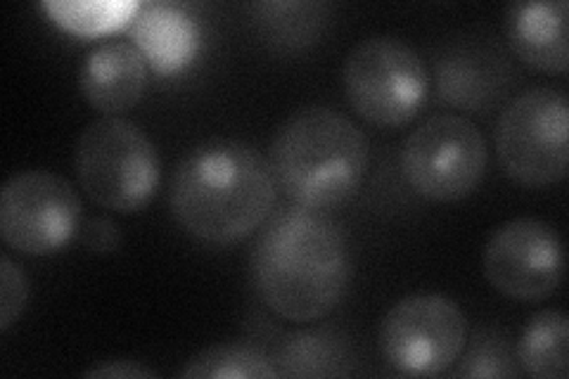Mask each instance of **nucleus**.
I'll list each match as a JSON object with an SVG mask.
<instances>
[{
	"label": "nucleus",
	"instance_id": "obj_1",
	"mask_svg": "<svg viewBox=\"0 0 569 379\" xmlns=\"http://www.w3.org/2000/svg\"><path fill=\"white\" fill-rule=\"evenodd\" d=\"M349 278L347 235L323 209L292 205L269 216L252 247L257 292L290 322H313L335 311Z\"/></svg>",
	"mask_w": 569,
	"mask_h": 379
},
{
	"label": "nucleus",
	"instance_id": "obj_2",
	"mask_svg": "<svg viewBox=\"0 0 569 379\" xmlns=\"http://www.w3.org/2000/svg\"><path fill=\"white\" fill-rule=\"evenodd\" d=\"M278 186L257 148L240 140H207L176 164L169 202L188 235L211 247H230L254 235L276 207Z\"/></svg>",
	"mask_w": 569,
	"mask_h": 379
},
{
	"label": "nucleus",
	"instance_id": "obj_3",
	"mask_svg": "<svg viewBox=\"0 0 569 379\" xmlns=\"http://www.w3.org/2000/svg\"><path fill=\"white\" fill-rule=\"evenodd\" d=\"M269 164L278 190L297 207L330 209L361 188L370 142L347 114L326 104L301 107L280 123Z\"/></svg>",
	"mask_w": 569,
	"mask_h": 379
},
{
	"label": "nucleus",
	"instance_id": "obj_4",
	"mask_svg": "<svg viewBox=\"0 0 569 379\" xmlns=\"http://www.w3.org/2000/svg\"><path fill=\"white\" fill-rule=\"evenodd\" d=\"M74 171L81 190L98 207L136 213L157 195L162 161L138 123L102 117L81 131L74 148Z\"/></svg>",
	"mask_w": 569,
	"mask_h": 379
},
{
	"label": "nucleus",
	"instance_id": "obj_5",
	"mask_svg": "<svg viewBox=\"0 0 569 379\" xmlns=\"http://www.w3.org/2000/svg\"><path fill=\"white\" fill-rule=\"evenodd\" d=\"M349 104L380 129L411 123L430 96V71L397 36H370L356 43L342 67Z\"/></svg>",
	"mask_w": 569,
	"mask_h": 379
},
{
	"label": "nucleus",
	"instance_id": "obj_6",
	"mask_svg": "<svg viewBox=\"0 0 569 379\" xmlns=\"http://www.w3.org/2000/svg\"><path fill=\"white\" fill-rule=\"evenodd\" d=\"M569 104L565 90L537 86L515 96L496 123V154L525 188L556 186L567 176Z\"/></svg>",
	"mask_w": 569,
	"mask_h": 379
},
{
	"label": "nucleus",
	"instance_id": "obj_7",
	"mask_svg": "<svg viewBox=\"0 0 569 379\" xmlns=\"http://www.w3.org/2000/svg\"><path fill=\"white\" fill-rule=\"evenodd\" d=\"M489 146L485 133L460 114H435L406 138L401 171L418 195L458 202L485 180Z\"/></svg>",
	"mask_w": 569,
	"mask_h": 379
},
{
	"label": "nucleus",
	"instance_id": "obj_8",
	"mask_svg": "<svg viewBox=\"0 0 569 379\" xmlns=\"http://www.w3.org/2000/svg\"><path fill=\"white\" fill-rule=\"evenodd\" d=\"M468 345V318L443 295H411L397 301L380 325V349L401 375L447 372Z\"/></svg>",
	"mask_w": 569,
	"mask_h": 379
},
{
	"label": "nucleus",
	"instance_id": "obj_9",
	"mask_svg": "<svg viewBox=\"0 0 569 379\" xmlns=\"http://www.w3.org/2000/svg\"><path fill=\"white\" fill-rule=\"evenodd\" d=\"M81 211V197L64 176L20 171L0 190V235L22 255H56L79 235Z\"/></svg>",
	"mask_w": 569,
	"mask_h": 379
},
{
	"label": "nucleus",
	"instance_id": "obj_10",
	"mask_svg": "<svg viewBox=\"0 0 569 379\" xmlns=\"http://www.w3.org/2000/svg\"><path fill=\"white\" fill-rule=\"evenodd\" d=\"M565 259L558 230L541 219H512L498 226L485 249V276L496 292L539 301L562 282Z\"/></svg>",
	"mask_w": 569,
	"mask_h": 379
},
{
	"label": "nucleus",
	"instance_id": "obj_11",
	"mask_svg": "<svg viewBox=\"0 0 569 379\" xmlns=\"http://www.w3.org/2000/svg\"><path fill=\"white\" fill-rule=\"evenodd\" d=\"M148 60L133 41H107L81 67L79 86L86 102L104 117L136 107L148 88Z\"/></svg>",
	"mask_w": 569,
	"mask_h": 379
},
{
	"label": "nucleus",
	"instance_id": "obj_12",
	"mask_svg": "<svg viewBox=\"0 0 569 379\" xmlns=\"http://www.w3.org/2000/svg\"><path fill=\"white\" fill-rule=\"evenodd\" d=\"M129 27L133 46L159 77H171L190 67L202 46L198 20L173 3H140Z\"/></svg>",
	"mask_w": 569,
	"mask_h": 379
},
{
	"label": "nucleus",
	"instance_id": "obj_13",
	"mask_svg": "<svg viewBox=\"0 0 569 379\" xmlns=\"http://www.w3.org/2000/svg\"><path fill=\"white\" fill-rule=\"evenodd\" d=\"M567 3L565 0H525L506 10V36L515 56L525 64L567 71Z\"/></svg>",
	"mask_w": 569,
	"mask_h": 379
},
{
	"label": "nucleus",
	"instance_id": "obj_14",
	"mask_svg": "<svg viewBox=\"0 0 569 379\" xmlns=\"http://www.w3.org/2000/svg\"><path fill=\"white\" fill-rule=\"evenodd\" d=\"M280 377H345L353 372V356L342 335L332 330L295 332L276 356Z\"/></svg>",
	"mask_w": 569,
	"mask_h": 379
},
{
	"label": "nucleus",
	"instance_id": "obj_15",
	"mask_svg": "<svg viewBox=\"0 0 569 379\" xmlns=\"http://www.w3.org/2000/svg\"><path fill=\"white\" fill-rule=\"evenodd\" d=\"M491 56L458 50L441 62L439 90L441 98L460 110H487L503 93L501 64Z\"/></svg>",
	"mask_w": 569,
	"mask_h": 379
},
{
	"label": "nucleus",
	"instance_id": "obj_16",
	"mask_svg": "<svg viewBox=\"0 0 569 379\" xmlns=\"http://www.w3.org/2000/svg\"><path fill=\"white\" fill-rule=\"evenodd\" d=\"M567 316L556 309L533 313L518 341L520 368L539 379H565L569 370Z\"/></svg>",
	"mask_w": 569,
	"mask_h": 379
},
{
	"label": "nucleus",
	"instance_id": "obj_17",
	"mask_svg": "<svg viewBox=\"0 0 569 379\" xmlns=\"http://www.w3.org/2000/svg\"><path fill=\"white\" fill-rule=\"evenodd\" d=\"M41 8L64 31L91 39V36L129 27L140 3L136 0H46Z\"/></svg>",
	"mask_w": 569,
	"mask_h": 379
},
{
	"label": "nucleus",
	"instance_id": "obj_18",
	"mask_svg": "<svg viewBox=\"0 0 569 379\" xmlns=\"http://www.w3.org/2000/svg\"><path fill=\"white\" fill-rule=\"evenodd\" d=\"M186 379H276L273 358L247 345H217L192 356L181 370Z\"/></svg>",
	"mask_w": 569,
	"mask_h": 379
},
{
	"label": "nucleus",
	"instance_id": "obj_19",
	"mask_svg": "<svg viewBox=\"0 0 569 379\" xmlns=\"http://www.w3.org/2000/svg\"><path fill=\"white\" fill-rule=\"evenodd\" d=\"M259 12L257 17H269V20H288V27H284L276 39L288 41V36H297V41L311 39V36L318 33L320 20L326 17V6H316V3H261L252 8Z\"/></svg>",
	"mask_w": 569,
	"mask_h": 379
},
{
	"label": "nucleus",
	"instance_id": "obj_20",
	"mask_svg": "<svg viewBox=\"0 0 569 379\" xmlns=\"http://www.w3.org/2000/svg\"><path fill=\"white\" fill-rule=\"evenodd\" d=\"M29 299V278L8 255L0 257V332H8L22 316Z\"/></svg>",
	"mask_w": 569,
	"mask_h": 379
},
{
	"label": "nucleus",
	"instance_id": "obj_21",
	"mask_svg": "<svg viewBox=\"0 0 569 379\" xmlns=\"http://www.w3.org/2000/svg\"><path fill=\"white\" fill-rule=\"evenodd\" d=\"M460 377H515L518 370H515L512 356L503 341L485 339L479 341L477 347L470 349V353L462 360V366L458 368Z\"/></svg>",
	"mask_w": 569,
	"mask_h": 379
},
{
	"label": "nucleus",
	"instance_id": "obj_22",
	"mask_svg": "<svg viewBox=\"0 0 569 379\" xmlns=\"http://www.w3.org/2000/svg\"><path fill=\"white\" fill-rule=\"evenodd\" d=\"M81 242L83 247L96 251V255H110V251H117L121 245V230L112 219L98 216V219H91L83 226Z\"/></svg>",
	"mask_w": 569,
	"mask_h": 379
},
{
	"label": "nucleus",
	"instance_id": "obj_23",
	"mask_svg": "<svg viewBox=\"0 0 569 379\" xmlns=\"http://www.w3.org/2000/svg\"><path fill=\"white\" fill-rule=\"evenodd\" d=\"M83 377H107V379H150V377H157L154 370L150 368H142L138 363H133V360H117V363H104V366H93L88 368L83 372Z\"/></svg>",
	"mask_w": 569,
	"mask_h": 379
}]
</instances>
